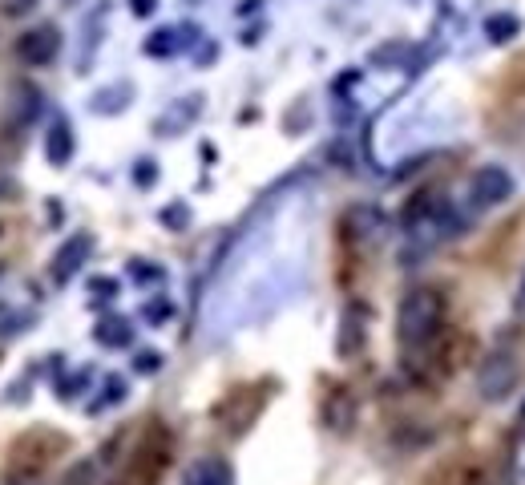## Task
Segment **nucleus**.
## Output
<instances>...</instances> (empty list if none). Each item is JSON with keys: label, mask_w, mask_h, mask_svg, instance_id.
Instances as JSON below:
<instances>
[{"label": "nucleus", "mask_w": 525, "mask_h": 485, "mask_svg": "<svg viewBox=\"0 0 525 485\" xmlns=\"http://www.w3.org/2000/svg\"><path fill=\"white\" fill-rule=\"evenodd\" d=\"M485 33H489V41H493V45H505V41H513V37L521 33V21H517V17H509V13H497V17H489V21H485Z\"/></svg>", "instance_id": "14"}, {"label": "nucleus", "mask_w": 525, "mask_h": 485, "mask_svg": "<svg viewBox=\"0 0 525 485\" xmlns=\"http://www.w3.org/2000/svg\"><path fill=\"white\" fill-rule=\"evenodd\" d=\"M130 9H134V17H150L158 9V0H130Z\"/></svg>", "instance_id": "19"}, {"label": "nucleus", "mask_w": 525, "mask_h": 485, "mask_svg": "<svg viewBox=\"0 0 525 485\" xmlns=\"http://www.w3.org/2000/svg\"><path fill=\"white\" fill-rule=\"evenodd\" d=\"M194 33H198V29H158V33L146 41V53H150V57H170V53H178L186 41H194Z\"/></svg>", "instance_id": "11"}, {"label": "nucleus", "mask_w": 525, "mask_h": 485, "mask_svg": "<svg viewBox=\"0 0 525 485\" xmlns=\"http://www.w3.org/2000/svg\"><path fill=\"white\" fill-rule=\"evenodd\" d=\"M134 368H138V372H158V368H162V360H158V352H138Z\"/></svg>", "instance_id": "17"}, {"label": "nucleus", "mask_w": 525, "mask_h": 485, "mask_svg": "<svg viewBox=\"0 0 525 485\" xmlns=\"http://www.w3.org/2000/svg\"><path fill=\"white\" fill-rule=\"evenodd\" d=\"M513 312H517V316H525V267H521L517 287H513Z\"/></svg>", "instance_id": "18"}, {"label": "nucleus", "mask_w": 525, "mask_h": 485, "mask_svg": "<svg viewBox=\"0 0 525 485\" xmlns=\"http://www.w3.org/2000/svg\"><path fill=\"white\" fill-rule=\"evenodd\" d=\"M513 190H517V182H513V174L505 170V166H481V170H473V178H469V203L477 207V211H497V207H505L509 199H513Z\"/></svg>", "instance_id": "4"}, {"label": "nucleus", "mask_w": 525, "mask_h": 485, "mask_svg": "<svg viewBox=\"0 0 525 485\" xmlns=\"http://www.w3.org/2000/svg\"><path fill=\"white\" fill-rule=\"evenodd\" d=\"M364 340H368V308H364V304H348V308H344V324H340V340H336L340 356H344V360L360 356V352H364Z\"/></svg>", "instance_id": "6"}, {"label": "nucleus", "mask_w": 525, "mask_h": 485, "mask_svg": "<svg viewBox=\"0 0 525 485\" xmlns=\"http://www.w3.org/2000/svg\"><path fill=\"white\" fill-rule=\"evenodd\" d=\"M457 231V219L449 211V203L441 199H420L416 207H408L404 215V235L412 251H433L437 243H445Z\"/></svg>", "instance_id": "2"}, {"label": "nucleus", "mask_w": 525, "mask_h": 485, "mask_svg": "<svg viewBox=\"0 0 525 485\" xmlns=\"http://www.w3.org/2000/svg\"><path fill=\"white\" fill-rule=\"evenodd\" d=\"M93 336H97V344L122 348V344H130V336H134V332H130V324H126V320H118V316H114V320H101Z\"/></svg>", "instance_id": "13"}, {"label": "nucleus", "mask_w": 525, "mask_h": 485, "mask_svg": "<svg viewBox=\"0 0 525 485\" xmlns=\"http://www.w3.org/2000/svg\"><path fill=\"white\" fill-rule=\"evenodd\" d=\"M445 328V296L437 287H412L396 308V340L408 356H420Z\"/></svg>", "instance_id": "1"}, {"label": "nucleus", "mask_w": 525, "mask_h": 485, "mask_svg": "<svg viewBox=\"0 0 525 485\" xmlns=\"http://www.w3.org/2000/svg\"><path fill=\"white\" fill-rule=\"evenodd\" d=\"M73 150H77V138H73V126H69V118H53L49 122V130H45V158L61 170V166H69L73 162Z\"/></svg>", "instance_id": "8"}, {"label": "nucleus", "mask_w": 525, "mask_h": 485, "mask_svg": "<svg viewBox=\"0 0 525 485\" xmlns=\"http://www.w3.org/2000/svg\"><path fill=\"white\" fill-rule=\"evenodd\" d=\"M93 291H97V296H114L118 283L114 279H93Z\"/></svg>", "instance_id": "20"}, {"label": "nucleus", "mask_w": 525, "mask_h": 485, "mask_svg": "<svg viewBox=\"0 0 525 485\" xmlns=\"http://www.w3.org/2000/svg\"><path fill=\"white\" fill-rule=\"evenodd\" d=\"M105 388H110V393H101V401H93V413L105 409V405L126 401V380H122V376H110V380H105Z\"/></svg>", "instance_id": "15"}, {"label": "nucleus", "mask_w": 525, "mask_h": 485, "mask_svg": "<svg viewBox=\"0 0 525 485\" xmlns=\"http://www.w3.org/2000/svg\"><path fill=\"white\" fill-rule=\"evenodd\" d=\"M13 53H17V61H21V65H33V69L53 65V61H57V53H61V29H57L53 21H45V25H33V29L17 33Z\"/></svg>", "instance_id": "5"}, {"label": "nucleus", "mask_w": 525, "mask_h": 485, "mask_svg": "<svg viewBox=\"0 0 525 485\" xmlns=\"http://www.w3.org/2000/svg\"><path fill=\"white\" fill-rule=\"evenodd\" d=\"M89 251H93V239H89V235H73V239L53 255V267H49L53 283H69V279L81 271V263L89 259Z\"/></svg>", "instance_id": "7"}, {"label": "nucleus", "mask_w": 525, "mask_h": 485, "mask_svg": "<svg viewBox=\"0 0 525 485\" xmlns=\"http://www.w3.org/2000/svg\"><path fill=\"white\" fill-rule=\"evenodd\" d=\"M517 380H521V352L513 344H497L477 368V393L489 405H497V401H505L513 393Z\"/></svg>", "instance_id": "3"}, {"label": "nucleus", "mask_w": 525, "mask_h": 485, "mask_svg": "<svg viewBox=\"0 0 525 485\" xmlns=\"http://www.w3.org/2000/svg\"><path fill=\"white\" fill-rule=\"evenodd\" d=\"M186 485H235L231 477V465L219 461V457H206V461H194L186 469Z\"/></svg>", "instance_id": "9"}, {"label": "nucleus", "mask_w": 525, "mask_h": 485, "mask_svg": "<svg viewBox=\"0 0 525 485\" xmlns=\"http://www.w3.org/2000/svg\"><path fill=\"white\" fill-rule=\"evenodd\" d=\"M505 485H525V417L509 437V453H505Z\"/></svg>", "instance_id": "10"}, {"label": "nucleus", "mask_w": 525, "mask_h": 485, "mask_svg": "<svg viewBox=\"0 0 525 485\" xmlns=\"http://www.w3.org/2000/svg\"><path fill=\"white\" fill-rule=\"evenodd\" d=\"M154 178H158V166H154L150 158H142V162H138V170H134V182H138V186H150Z\"/></svg>", "instance_id": "16"}, {"label": "nucleus", "mask_w": 525, "mask_h": 485, "mask_svg": "<svg viewBox=\"0 0 525 485\" xmlns=\"http://www.w3.org/2000/svg\"><path fill=\"white\" fill-rule=\"evenodd\" d=\"M198 110H202V102H198V93H190V106L182 102V106H174L162 122H158V134H178L174 126H186V122H194L198 118Z\"/></svg>", "instance_id": "12"}]
</instances>
